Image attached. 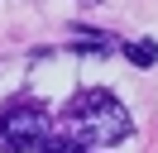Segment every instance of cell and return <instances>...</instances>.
Here are the masks:
<instances>
[{
    "label": "cell",
    "mask_w": 158,
    "mask_h": 153,
    "mask_svg": "<svg viewBox=\"0 0 158 153\" xmlns=\"http://www.w3.org/2000/svg\"><path fill=\"white\" fill-rule=\"evenodd\" d=\"M62 124H67V139L81 148H110L129 139V115L110 91H77L62 105Z\"/></svg>",
    "instance_id": "6da1fadb"
},
{
    "label": "cell",
    "mask_w": 158,
    "mask_h": 153,
    "mask_svg": "<svg viewBox=\"0 0 158 153\" xmlns=\"http://www.w3.org/2000/svg\"><path fill=\"white\" fill-rule=\"evenodd\" d=\"M43 139H48V115L39 105L0 110V153H34Z\"/></svg>",
    "instance_id": "7a4b0ae2"
},
{
    "label": "cell",
    "mask_w": 158,
    "mask_h": 153,
    "mask_svg": "<svg viewBox=\"0 0 158 153\" xmlns=\"http://www.w3.org/2000/svg\"><path fill=\"white\" fill-rule=\"evenodd\" d=\"M125 57L134 67H153L158 62V43H153V38H134V43H125Z\"/></svg>",
    "instance_id": "3957f363"
},
{
    "label": "cell",
    "mask_w": 158,
    "mask_h": 153,
    "mask_svg": "<svg viewBox=\"0 0 158 153\" xmlns=\"http://www.w3.org/2000/svg\"><path fill=\"white\" fill-rule=\"evenodd\" d=\"M72 48H81V53H110V34H86V29H81V34H72Z\"/></svg>",
    "instance_id": "277c9868"
},
{
    "label": "cell",
    "mask_w": 158,
    "mask_h": 153,
    "mask_svg": "<svg viewBox=\"0 0 158 153\" xmlns=\"http://www.w3.org/2000/svg\"><path fill=\"white\" fill-rule=\"evenodd\" d=\"M34 153H86L81 143H72V139H43Z\"/></svg>",
    "instance_id": "5b68a950"
}]
</instances>
